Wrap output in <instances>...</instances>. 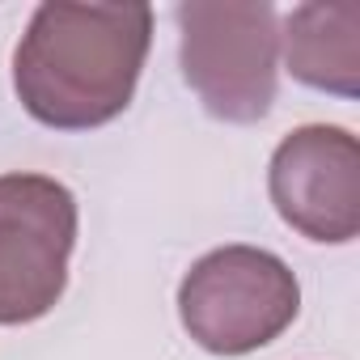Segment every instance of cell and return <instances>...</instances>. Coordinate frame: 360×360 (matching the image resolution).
<instances>
[{"mask_svg": "<svg viewBox=\"0 0 360 360\" xmlns=\"http://www.w3.org/2000/svg\"><path fill=\"white\" fill-rule=\"evenodd\" d=\"M148 43V5H39L13 51V89L56 131L102 127L127 110Z\"/></svg>", "mask_w": 360, "mask_h": 360, "instance_id": "1", "label": "cell"}, {"mask_svg": "<svg viewBox=\"0 0 360 360\" xmlns=\"http://www.w3.org/2000/svg\"><path fill=\"white\" fill-rule=\"evenodd\" d=\"M178 60L208 115L259 123L276 102L280 18L267 0H191L178 5Z\"/></svg>", "mask_w": 360, "mask_h": 360, "instance_id": "2", "label": "cell"}, {"mask_svg": "<svg viewBox=\"0 0 360 360\" xmlns=\"http://www.w3.org/2000/svg\"><path fill=\"white\" fill-rule=\"evenodd\" d=\"M301 309L292 267L259 246L208 250L178 284V318L212 356H246L280 339Z\"/></svg>", "mask_w": 360, "mask_h": 360, "instance_id": "3", "label": "cell"}, {"mask_svg": "<svg viewBox=\"0 0 360 360\" xmlns=\"http://www.w3.org/2000/svg\"><path fill=\"white\" fill-rule=\"evenodd\" d=\"M77 246V200L47 174L0 178V326L56 309Z\"/></svg>", "mask_w": 360, "mask_h": 360, "instance_id": "4", "label": "cell"}, {"mask_svg": "<svg viewBox=\"0 0 360 360\" xmlns=\"http://www.w3.org/2000/svg\"><path fill=\"white\" fill-rule=\"evenodd\" d=\"M271 204L309 242H352L360 233V144L347 127L309 123L288 131L267 169Z\"/></svg>", "mask_w": 360, "mask_h": 360, "instance_id": "5", "label": "cell"}, {"mask_svg": "<svg viewBox=\"0 0 360 360\" xmlns=\"http://www.w3.org/2000/svg\"><path fill=\"white\" fill-rule=\"evenodd\" d=\"M284 60L288 72L322 94L356 98L360 94V5H297L288 13Z\"/></svg>", "mask_w": 360, "mask_h": 360, "instance_id": "6", "label": "cell"}]
</instances>
